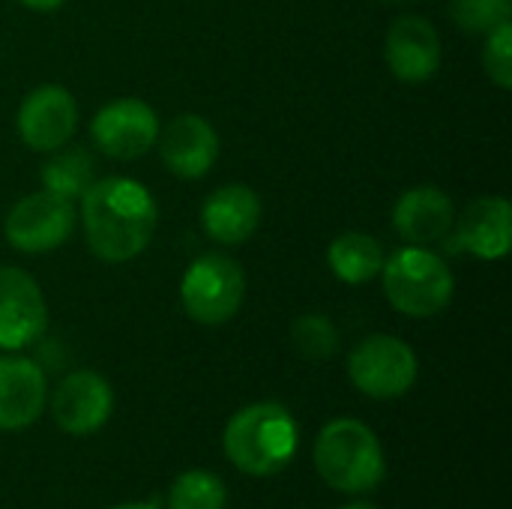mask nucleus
I'll return each mask as SVG.
<instances>
[{
  "label": "nucleus",
  "mask_w": 512,
  "mask_h": 509,
  "mask_svg": "<svg viewBox=\"0 0 512 509\" xmlns=\"http://www.w3.org/2000/svg\"><path fill=\"white\" fill-rule=\"evenodd\" d=\"M330 270L345 285H363L372 282L384 267V249L375 237L363 231H345L339 234L327 249Z\"/></svg>",
  "instance_id": "nucleus-18"
},
{
  "label": "nucleus",
  "mask_w": 512,
  "mask_h": 509,
  "mask_svg": "<svg viewBox=\"0 0 512 509\" xmlns=\"http://www.w3.org/2000/svg\"><path fill=\"white\" fill-rule=\"evenodd\" d=\"M78 129V105L60 84H42L30 90L18 108V135L30 150L54 153Z\"/></svg>",
  "instance_id": "nucleus-9"
},
{
  "label": "nucleus",
  "mask_w": 512,
  "mask_h": 509,
  "mask_svg": "<svg viewBox=\"0 0 512 509\" xmlns=\"http://www.w3.org/2000/svg\"><path fill=\"white\" fill-rule=\"evenodd\" d=\"M378 3H390L393 6V3H408V0H378Z\"/></svg>",
  "instance_id": "nucleus-27"
},
{
  "label": "nucleus",
  "mask_w": 512,
  "mask_h": 509,
  "mask_svg": "<svg viewBox=\"0 0 512 509\" xmlns=\"http://www.w3.org/2000/svg\"><path fill=\"white\" fill-rule=\"evenodd\" d=\"M201 225L210 240L222 246L246 243L261 225V201L255 189L231 183L210 192L201 204Z\"/></svg>",
  "instance_id": "nucleus-16"
},
{
  "label": "nucleus",
  "mask_w": 512,
  "mask_h": 509,
  "mask_svg": "<svg viewBox=\"0 0 512 509\" xmlns=\"http://www.w3.org/2000/svg\"><path fill=\"white\" fill-rule=\"evenodd\" d=\"M90 135L105 156L123 159V162L138 159L156 144L159 117L144 99L123 96L96 111V117L90 123Z\"/></svg>",
  "instance_id": "nucleus-8"
},
{
  "label": "nucleus",
  "mask_w": 512,
  "mask_h": 509,
  "mask_svg": "<svg viewBox=\"0 0 512 509\" xmlns=\"http://www.w3.org/2000/svg\"><path fill=\"white\" fill-rule=\"evenodd\" d=\"M48 399L45 372L27 357H0V432H18L39 420Z\"/></svg>",
  "instance_id": "nucleus-15"
},
{
  "label": "nucleus",
  "mask_w": 512,
  "mask_h": 509,
  "mask_svg": "<svg viewBox=\"0 0 512 509\" xmlns=\"http://www.w3.org/2000/svg\"><path fill=\"white\" fill-rule=\"evenodd\" d=\"M450 15L459 30L486 36L510 21L512 0H450Z\"/></svg>",
  "instance_id": "nucleus-22"
},
{
  "label": "nucleus",
  "mask_w": 512,
  "mask_h": 509,
  "mask_svg": "<svg viewBox=\"0 0 512 509\" xmlns=\"http://www.w3.org/2000/svg\"><path fill=\"white\" fill-rule=\"evenodd\" d=\"M96 177V162L84 147H69V150H54V156L42 165V186L45 192L75 201L81 198Z\"/></svg>",
  "instance_id": "nucleus-19"
},
{
  "label": "nucleus",
  "mask_w": 512,
  "mask_h": 509,
  "mask_svg": "<svg viewBox=\"0 0 512 509\" xmlns=\"http://www.w3.org/2000/svg\"><path fill=\"white\" fill-rule=\"evenodd\" d=\"M75 204L66 198H57L51 192H33L24 195L6 216L3 234L12 249L27 255H42L51 249H60L72 231H75Z\"/></svg>",
  "instance_id": "nucleus-7"
},
{
  "label": "nucleus",
  "mask_w": 512,
  "mask_h": 509,
  "mask_svg": "<svg viewBox=\"0 0 512 509\" xmlns=\"http://www.w3.org/2000/svg\"><path fill=\"white\" fill-rule=\"evenodd\" d=\"M483 66L489 78L501 87H512V24H501L492 33H486V51H483Z\"/></svg>",
  "instance_id": "nucleus-23"
},
{
  "label": "nucleus",
  "mask_w": 512,
  "mask_h": 509,
  "mask_svg": "<svg viewBox=\"0 0 512 509\" xmlns=\"http://www.w3.org/2000/svg\"><path fill=\"white\" fill-rule=\"evenodd\" d=\"M159 156L174 177L198 180L219 159V135L201 114H180L159 132Z\"/></svg>",
  "instance_id": "nucleus-13"
},
{
  "label": "nucleus",
  "mask_w": 512,
  "mask_h": 509,
  "mask_svg": "<svg viewBox=\"0 0 512 509\" xmlns=\"http://www.w3.org/2000/svg\"><path fill=\"white\" fill-rule=\"evenodd\" d=\"M291 342L306 360L321 363L339 351V330L333 327V321L327 315L312 312V315H300L291 324Z\"/></svg>",
  "instance_id": "nucleus-21"
},
{
  "label": "nucleus",
  "mask_w": 512,
  "mask_h": 509,
  "mask_svg": "<svg viewBox=\"0 0 512 509\" xmlns=\"http://www.w3.org/2000/svg\"><path fill=\"white\" fill-rule=\"evenodd\" d=\"M246 300V273L228 255H201L189 264L180 282V303L186 315L204 327L231 321Z\"/></svg>",
  "instance_id": "nucleus-5"
},
{
  "label": "nucleus",
  "mask_w": 512,
  "mask_h": 509,
  "mask_svg": "<svg viewBox=\"0 0 512 509\" xmlns=\"http://www.w3.org/2000/svg\"><path fill=\"white\" fill-rule=\"evenodd\" d=\"M456 237L465 252L483 261H498L512 246V204L507 198L486 195L465 207V213L453 222Z\"/></svg>",
  "instance_id": "nucleus-17"
},
{
  "label": "nucleus",
  "mask_w": 512,
  "mask_h": 509,
  "mask_svg": "<svg viewBox=\"0 0 512 509\" xmlns=\"http://www.w3.org/2000/svg\"><path fill=\"white\" fill-rule=\"evenodd\" d=\"M48 327V306L36 279L18 267H0V348L21 351Z\"/></svg>",
  "instance_id": "nucleus-10"
},
{
  "label": "nucleus",
  "mask_w": 512,
  "mask_h": 509,
  "mask_svg": "<svg viewBox=\"0 0 512 509\" xmlns=\"http://www.w3.org/2000/svg\"><path fill=\"white\" fill-rule=\"evenodd\" d=\"M156 201L129 177L93 180L81 195V225L90 252L99 261L123 264L141 255L156 234Z\"/></svg>",
  "instance_id": "nucleus-1"
},
{
  "label": "nucleus",
  "mask_w": 512,
  "mask_h": 509,
  "mask_svg": "<svg viewBox=\"0 0 512 509\" xmlns=\"http://www.w3.org/2000/svg\"><path fill=\"white\" fill-rule=\"evenodd\" d=\"M420 363L408 342L378 333L363 339L348 357L354 387L369 399H399L417 381Z\"/></svg>",
  "instance_id": "nucleus-6"
},
{
  "label": "nucleus",
  "mask_w": 512,
  "mask_h": 509,
  "mask_svg": "<svg viewBox=\"0 0 512 509\" xmlns=\"http://www.w3.org/2000/svg\"><path fill=\"white\" fill-rule=\"evenodd\" d=\"M312 459L318 477L330 489L345 495H366L387 474V459L378 435L354 417L330 420L315 441Z\"/></svg>",
  "instance_id": "nucleus-3"
},
{
  "label": "nucleus",
  "mask_w": 512,
  "mask_h": 509,
  "mask_svg": "<svg viewBox=\"0 0 512 509\" xmlns=\"http://www.w3.org/2000/svg\"><path fill=\"white\" fill-rule=\"evenodd\" d=\"M456 207L447 192L435 186H417L399 195L393 207V225L408 246H435L450 237Z\"/></svg>",
  "instance_id": "nucleus-14"
},
{
  "label": "nucleus",
  "mask_w": 512,
  "mask_h": 509,
  "mask_svg": "<svg viewBox=\"0 0 512 509\" xmlns=\"http://www.w3.org/2000/svg\"><path fill=\"white\" fill-rule=\"evenodd\" d=\"M339 509H378L375 504H369V501H354V504H345V507Z\"/></svg>",
  "instance_id": "nucleus-26"
},
{
  "label": "nucleus",
  "mask_w": 512,
  "mask_h": 509,
  "mask_svg": "<svg viewBox=\"0 0 512 509\" xmlns=\"http://www.w3.org/2000/svg\"><path fill=\"white\" fill-rule=\"evenodd\" d=\"M111 411H114L111 384L93 369L66 375L51 396V417L66 435L99 432L111 420Z\"/></svg>",
  "instance_id": "nucleus-11"
},
{
  "label": "nucleus",
  "mask_w": 512,
  "mask_h": 509,
  "mask_svg": "<svg viewBox=\"0 0 512 509\" xmlns=\"http://www.w3.org/2000/svg\"><path fill=\"white\" fill-rule=\"evenodd\" d=\"M384 60L405 84H423L441 69V36L423 15H399L384 39Z\"/></svg>",
  "instance_id": "nucleus-12"
},
{
  "label": "nucleus",
  "mask_w": 512,
  "mask_h": 509,
  "mask_svg": "<svg viewBox=\"0 0 512 509\" xmlns=\"http://www.w3.org/2000/svg\"><path fill=\"white\" fill-rule=\"evenodd\" d=\"M108 509H159L156 504H117V507H108Z\"/></svg>",
  "instance_id": "nucleus-25"
},
{
  "label": "nucleus",
  "mask_w": 512,
  "mask_h": 509,
  "mask_svg": "<svg viewBox=\"0 0 512 509\" xmlns=\"http://www.w3.org/2000/svg\"><path fill=\"white\" fill-rule=\"evenodd\" d=\"M384 294L390 306L408 318L441 315L456 291L453 273L441 255L426 246H405L384 258Z\"/></svg>",
  "instance_id": "nucleus-4"
},
{
  "label": "nucleus",
  "mask_w": 512,
  "mask_h": 509,
  "mask_svg": "<svg viewBox=\"0 0 512 509\" xmlns=\"http://www.w3.org/2000/svg\"><path fill=\"white\" fill-rule=\"evenodd\" d=\"M300 429L288 408L276 402H258L237 411L222 435L225 456L249 477L279 474L297 453Z\"/></svg>",
  "instance_id": "nucleus-2"
},
{
  "label": "nucleus",
  "mask_w": 512,
  "mask_h": 509,
  "mask_svg": "<svg viewBox=\"0 0 512 509\" xmlns=\"http://www.w3.org/2000/svg\"><path fill=\"white\" fill-rule=\"evenodd\" d=\"M24 6H30V9H36V12H51V9H60L66 0H21Z\"/></svg>",
  "instance_id": "nucleus-24"
},
{
  "label": "nucleus",
  "mask_w": 512,
  "mask_h": 509,
  "mask_svg": "<svg viewBox=\"0 0 512 509\" xmlns=\"http://www.w3.org/2000/svg\"><path fill=\"white\" fill-rule=\"evenodd\" d=\"M228 489L210 471H186L168 489V509H225Z\"/></svg>",
  "instance_id": "nucleus-20"
}]
</instances>
